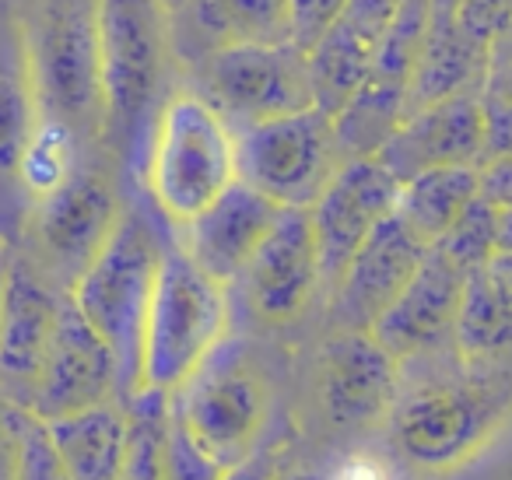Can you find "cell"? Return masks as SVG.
<instances>
[{
	"label": "cell",
	"instance_id": "25",
	"mask_svg": "<svg viewBox=\"0 0 512 480\" xmlns=\"http://www.w3.org/2000/svg\"><path fill=\"white\" fill-rule=\"evenodd\" d=\"M404 120H407V88L379 78L365 81L344 102L341 113L330 116L344 162H351V158H376Z\"/></svg>",
	"mask_w": 512,
	"mask_h": 480
},
{
	"label": "cell",
	"instance_id": "9",
	"mask_svg": "<svg viewBox=\"0 0 512 480\" xmlns=\"http://www.w3.org/2000/svg\"><path fill=\"white\" fill-rule=\"evenodd\" d=\"M120 214L123 207L113 183L102 172L78 165L57 190L32 204L29 260L46 281H53L60 291H71L106 246Z\"/></svg>",
	"mask_w": 512,
	"mask_h": 480
},
{
	"label": "cell",
	"instance_id": "14",
	"mask_svg": "<svg viewBox=\"0 0 512 480\" xmlns=\"http://www.w3.org/2000/svg\"><path fill=\"white\" fill-rule=\"evenodd\" d=\"M239 284L249 309L271 326H285L306 312L313 295L323 288L320 246L309 211L285 207L278 214L267 239L242 270Z\"/></svg>",
	"mask_w": 512,
	"mask_h": 480
},
{
	"label": "cell",
	"instance_id": "26",
	"mask_svg": "<svg viewBox=\"0 0 512 480\" xmlns=\"http://www.w3.org/2000/svg\"><path fill=\"white\" fill-rule=\"evenodd\" d=\"M190 11L214 50L292 43V0H190Z\"/></svg>",
	"mask_w": 512,
	"mask_h": 480
},
{
	"label": "cell",
	"instance_id": "13",
	"mask_svg": "<svg viewBox=\"0 0 512 480\" xmlns=\"http://www.w3.org/2000/svg\"><path fill=\"white\" fill-rule=\"evenodd\" d=\"M64 295L29 256H8L0 291V393L22 410H29L36 393Z\"/></svg>",
	"mask_w": 512,
	"mask_h": 480
},
{
	"label": "cell",
	"instance_id": "23",
	"mask_svg": "<svg viewBox=\"0 0 512 480\" xmlns=\"http://www.w3.org/2000/svg\"><path fill=\"white\" fill-rule=\"evenodd\" d=\"M477 197H481V169H474V165L432 169L400 183L397 211L393 214L425 246H435Z\"/></svg>",
	"mask_w": 512,
	"mask_h": 480
},
{
	"label": "cell",
	"instance_id": "10",
	"mask_svg": "<svg viewBox=\"0 0 512 480\" xmlns=\"http://www.w3.org/2000/svg\"><path fill=\"white\" fill-rule=\"evenodd\" d=\"M204 99L232 130L313 109L306 53L299 46H221L207 53Z\"/></svg>",
	"mask_w": 512,
	"mask_h": 480
},
{
	"label": "cell",
	"instance_id": "44",
	"mask_svg": "<svg viewBox=\"0 0 512 480\" xmlns=\"http://www.w3.org/2000/svg\"><path fill=\"white\" fill-rule=\"evenodd\" d=\"M0 291H4V274H0Z\"/></svg>",
	"mask_w": 512,
	"mask_h": 480
},
{
	"label": "cell",
	"instance_id": "17",
	"mask_svg": "<svg viewBox=\"0 0 512 480\" xmlns=\"http://www.w3.org/2000/svg\"><path fill=\"white\" fill-rule=\"evenodd\" d=\"M428 249L432 246H425L397 214H390L351 256L341 281L330 288L334 295L330 312H334L337 330L369 333L400 298V291L411 284Z\"/></svg>",
	"mask_w": 512,
	"mask_h": 480
},
{
	"label": "cell",
	"instance_id": "38",
	"mask_svg": "<svg viewBox=\"0 0 512 480\" xmlns=\"http://www.w3.org/2000/svg\"><path fill=\"white\" fill-rule=\"evenodd\" d=\"M481 200L495 211L512 207V158H491L481 165Z\"/></svg>",
	"mask_w": 512,
	"mask_h": 480
},
{
	"label": "cell",
	"instance_id": "2",
	"mask_svg": "<svg viewBox=\"0 0 512 480\" xmlns=\"http://www.w3.org/2000/svg\"><path fill=\"white\" fill-rule=\"evenodd\" d=\"M228 337V291L204 274L179 242L162 246L155 288L141 333L137 393L155 389L172 396Z\"/></svg>",
	"mask_w": 512,
	"mask_h": 480
},
{
	"label": "cell",
	"instance_id": "29",
	"mask_svg": "<svg viewBox=\"0 0 512 480\" xmlns=\"http://www.w3.org/2000/svg\"><path fill=\"white\" fill-rule=\"evenodd\" d=\"M495 225H498V211L488 200L477 197L474 204L460 214V221L435 242V249H439L442 256H449L456 267L474 274V270H481L484 263L495 256Z\"/></svg>",
	"mask_w": 512,
	"mask_h": 480
},
{
	"label": "cell",
	"instance_id": "18",
	"mask_svg": "<svg viewBox=\"0 0 512 480\" xmlns=\"http://www.w3.org/2000/svg\"><path fill=\"white\" fill-rule=\"evenodd\" d=\"M467 277V270L456 267L449 256H442L432 246L421 260L418 274L411 277V284L400 291V298L383 312V319L369 333L400 365L435 351L446 340H453Z\"/></svg>",
	"mask_w": 512,
	"mask_h": 480
},
{
	"label": "cell",
	"instance_id": "4",
	"mask_svg": "<svg viewBox=\"0 0 512 480\" xmlns=\"http://www.w3.org/2000/svg\"><path fill=\"white\" fill-rule=\"evenodd\" d=\"M95 43L102 137L123 155L134 148L165 74L169 22L162 0H95Z\"/></svg>",
	"mask_w": 512,
	"mask_h": 480
},
{
	"label": "cell",
	"instance_id": "42",
	"mask_svg": "<svg viewBox=\"0 0 512 480\" xmlns=\"http://www.w3.org/2000/svg\"><path fill=\"white\" fill-rule=\"evenodd\" d=\"M281 480H320V477H316L313 470H295V473H285Z\"/></svg>",
	"mask_w": 512,
	"mask_h": 480
},
{
	"label": "cell",
	"instance_id": "24",
	"mask_svg": "<svg viewBox=\"0 0 512 480\" xmlns=\"http://www.w3.org/2000/svg\"><path fill=\"white\" fill-rule=\"evenodd\" d=\"M36 123L39 109L25 36L0 29V183H18V169L36 134Z\"/></svg>",
	"mask_w": 512,
	"mask_h": 480
},
{
	"label": "cell",
	"instance_id": "11",
	"mask_svg": "<svg viewBox=\"0 0 512 480\" xmlns=\"http://www.w3.org/2000/svg\"><path fill=\"white\" fill-rule=\"evenodd\" d=\"M116 400H123V393L113 351L81 316L71 295H64L29 414L43 424H53Z\"/></svg>",
	"mask_w": 512,
	"mask_h": 480
},
{
	"label": "cell",
	"instance_id": "33",
	"mask_svg": "<svg viewBox=\"0 0 512 480\" xmlns=\"http://www.w3.org/2000/svg\"><path fill=\"white\" fill-rule=\"evenodd\" d=\"M18 480H67L60 470V459L46 435V424L29 414L25 421V442H22V466H18Z\"/></svg>",
	"mask_w": 512,
	"mask_h": 480
},
{
	"label": "cell",
	"instance_id": "34",
	"mask_svg": "<svg viewBox=\"0 0 512 480\" xmlns=\"http://www.w3.org/2000/svg\"><path fill=\"white\" fill-rule=\"evenodd\" d=\"M25 421H29V410H22L0 393V480H18Z\"/></svg>",
	"mask_w": 512,
	"mask_h": 480
},
{
	"label": "cell",
	"instance_id": "45",
	"mask_svg": "<svg viewBox=\"0 0 512 480\" xmlns=\"http://www.w3.org/2000/svg\"><path fill=\"white\" fill-rule=\"evenodd\" d=\"M418 4H432V0H418Z\"/></svg>",
	"mask_w": 512,
	"mask_h": 480
},
{
	"label": "cell",
	"instance_id": "20",
	"mask_svg": "<svg viewBox=\"0 0 512 480\" xmlns=\"http://www.w3.org/2000/svg\"><path fill=\"white\" fill-rule=\"evenodd\" d=\"M281 207L271 204L253 186L235 179L207 211H200L190 225H183L179 249L204 270L211 281L228 288L239 281L246 263L267 239V232L278 221Z\"/></svg>",
	"mask_w": 512,
	"mask_h": 480
},
{
	"label": "cell",
	"instance_id": "37",
	"mask_svg": "<svg viewBox=\"0 0 512 480\" xmlns=\"http://www.w3.org/2000/svg\"><path fill=\"white\" fill-rule=\"evenodd\" d=\"M281 477H285V473H281V452L274 449V445L260 442L242 463L228 466L221 480H281Z\"/></svg>",
	"mask_w": 512,
	"mask_h": 480
},
{
	"label": "cell",
	"instance_id": "12",
	"mask_svg": "<svg viewBox=\"0 0 512 480\" xmlns=\"http://www.w3.org/2000/svg\"><path fill=\"white\" fill-rule=\"evenodd\" d=\"M400 183L376 158H351L337 169L330 186L309 207L316 246H320L323 288H334L348 270L351 256L372 232L397 211Z\"/></svg>",
	"mask_w": 512,
	"mask_h": 480
},
{
	"label": "cell",
	"instance_id": "5",
	"mask_svg": "<svg viewBox=\"0 0 512 480\" xmlns=\"http://www.w3.org/2000/svg\"><path fill=\"white\" fill-rule=\"evenodd\" d=\"M39 120H50L78 137L102 134L99 43H95V0H57L25 36Z\"/></svg>",
	"mask_w": 512,
	"mask_h": 480
},
{
	"label": "cell",
	"instance_id": "6",
	"mask_svg": "<svg viewBox=\"0 0 512 480\" xmlns=\"http://www.w3.org/2000/svg\"><path fill=\"white\" fill-rule=\"evenodd\" d=\"M509 386L488 382H432L400 393L390 410V438L407 463L421 470H453L474 459L509 410Z\"/></svg>",
	"mask_w": 512,
	"mask_h": 480
},
{
	"label": "cell",
	"instance_id": "22",
	"mask_svg": "<svg viewBox=\"0 0 512 480\" xmlns=\"http://www.w3.org/2000/svg\"><path fill=\"white\" fill-rule=\"evenodd\" d=\"M50 445L67 480H120L127 452V414L120 403H102L85 414L46 424Z\"/></svg>",
	"mask_w": 512,
	"mask_h": 480
},
{
	"label": "cell",
	"instance_id": "36",
	"mask_svg": "<svg viewBox=\"0 0 512 480\" xmlns=\"http://www.w3.org/2000/svg\"><path fill=\"white\" fill-rule=\"evenodd\" d=\"M323 480H400V473L393 470L383 456H372V452H351V456H344Z\"/></svg>",
	"mask_w": 512,
	"mask_h": 480
},
{
	"label": "cell",
	"instance_id": "40",
	"mask_svg": "<svg viewBox=\"0 0 512 480\" xmlns=\"http://www.w3.org/2000/svg\"><path fill=\"white\" fill-rule=\"evenodd\" d=\"M495 253H512V207L498 211L495 225Z\"/></svg>",
	"mask_w": 512,
	"mask_h": 480
},
{
	"label": "cell",
	"instance_id": "16",
	"mask_svg": "<svg viewBox=\"0 0 512 480\" xmlns=\"http://www.w3.org/2000/svg\"><path fill=\"white\" fill-rule=\"evenodd\" d=\"M484 106L481 92L453 95V99L432 102L414 109L400 130L383 144L376 162L390 172L397 183L421 176L432 169H456V165H484Z\"/></svg>",
	"mask_w": 512,
	"mask_h": 480
},
{
	"label": "cell",
	"instance_id": "41",
	"mask_svg": "<svg viewBox=\"0 0 512 480\" xmlns=\"http://www.w3.org/2000/svg\"><path fill=\"white\" fill-rule=\"evenodd\" d=\"M505 60H512V25L495 39V46L488 53V64H505Z\"/></svg>",
	"mask_w": 512,
	"mask_h": 480
},
{
	"label": "cell",
	"instance_id": "19",
	"mask_svg": "<svg viewBox=\"0 0 512 480\" xmlns=\"http://www.w3.org/2000/svg\"><path fill=\"white\" fill-rule=\"evenodd\" d=\"M397 0H351L344 15L320 36L306 53L313 106L327 116H337L344 102L372 78L376 53L393 22Z\"/></svg>",
	"mask_w": 512,
	"mask_h": 480
},
{
	"label": "cell",
	"instance_id": "7",
	"mask_svg": "<svg viewBox=\"0 0 512 480\" xmlns=\"http://www.w3.org/2000/svg\"><path fill=\"white\" fill-rule=\"evenodd\" d=\"M341 165L334 123L316 106L235 130L239 183L253 186L281 211H309Z\"/></svg>",
	"mask_w": 512,
	"mask_h": 480
},
{
	"label": "cell",
	"instance_id": "15",
	"mask_svg": "<svg viewBox=\"0 0 512 480\" xmlns=\"http://www.w3.org/2000/svg\"><path fill=\"white\" fill-rule=\"evenodd\" d=\"M400 396V361L372 333L337 330L320 351V403L344 431L386 421Z\"/></svg>",
	"mask_w": 512,
	"mask_h": 480
},
{
	"label": "cell",
	"instance_id": "27",
	"mask_svg": "<svg viewBox=\"0 0 512 480\" xmlns=\"http://www.w3.org/2000/svg\"><path fill=\"white\" fill-rule=\"evenodd\" d=\"M453 347L467 365H488L512 354V305L491 288L484 270H474L463 288Z\"/></svg>",
	"mask_w": 512,
	"mask_h": 480
},
{
	"label": "cell",
	"instance_id": "35",
	"mask_svg": "<svg viewBox=\"0 0 512 480\" xmlns=\"http://www.w3.org/2000/svg\"><path fill=\"white\" fill-rule=\"evenodd\" d=\"M484 127H488V137H484V162L491 158H512V102L502 99H484Z\"/></svg>",
	"mask_w": 512,
	"mask_h": 480
},
{
	"label": "cell",
	"instance_id": "3",
	"mask_svg": "<svg viewBox=\"0 0 512 480\" xmlns=\"http://www.w3.org/2000/svg\"><path fill=\"white\" fill-rule=\"evenodd\" d=\"M162 242L148 218L123 211L113 235L99 249L85 274L67 291L92 330L109 344L120 368L123 400L137 393V365H141V333L148 316L151 288H155Z\"/></svg>",
	"mask_w": 512,
	"mask_h": 480
},
{
	"label": "cell",
	"instance_id": "28",
	"mask_svg": "<svg viewBox=\"0 0 512 480\" xmlns=\"http://www.w3.org/2000/svg\"><path fill=\"white\" fill-rule=\"evenodd\" d=\"M127 414V452H123L120 480H165V424H169V396L141 389L123 400Z\"/></svg>",
	"mask_w": 512,
	"mask_h": 480
},
{
	"label": "cell",
	"instance_id": "31",
	"mask_svg": "<svg viewBox=\"0 0 512 480\" xmlns=\"http://www.w3.org/2000/svg\"><path fill=\"white\" fill-rule=\"evenodd\" d=\"M453 22L470 43L491 53L495 39L512 25V0H456Z\"/></svg>",
	"mask_w": 512,
	"mask_h": 480
},
{
	"label": "cell",
	"instance_id": "32",
	"mask_svg": "<svg viewBox=\"0 0 512 480\" xmlns=\"http://www.w3.org/2000/svg\"><path fill=\"white\" fill-rule=\"evenodd\" d=\"M351 0H292V46L309 53Z\"/></svg>",
	"mask_w": 512,
	"mask_h": 480
},
{
	"label": "cell",
	"instance_id": "8",
	"mask_svg": "<svg viewBox=\"0 0 512 480\" xmlns=\"http://www.w3.org/2000/svg\"><path fill=\"white\" fill-rule=\"evenodd\" d=\"M235 347L239 344H221L204 368L169 396L172 414L193 442L225 470L264 442L267 424V386Z\"/></svg>",
	"mask_w": 512,
	"mask_h": 480
},
{
	"label": "cell",
	"instance_id": "21",
	"mask_svg": "<svg viewBox=\"0 0 512 480\" xmlns=\"http://www.w3.org/2000/svg\"><path fill=\"white\" fill-rule=\"evenodd\" d=\"M488 78V50L470 43L453 15H428L425 46L407 88V116L453 95L481 92Z\"/></svg>",
	"mask_w": 512,
	"mask_h": 480
},
{
	"label": "cell",
	"instance_id": "30",
	"mask_svg": "<svg viewBox=\"0 0 512 480\" xmlns=\"http://www.w3.org/2000/svg\"><path fill=\"white\" fill-rule=\"evenodd\" d=\"M221 477H225V466L193 442L190 431L172 414V403H169V424H165V480H221Z\"/></svg>",
	"mask_w": 512,
	"mask_h": 480
},
{
	"label": "cell",
	"instance_id": "39",
	"mask_svg": "<svg viewBox=\"0 0 512 480\" xmlns=\"http://www.w3.org/2000/svg\"><path fill=\"white\" fill-rule=\"evenodd\" d=\"M484 277L491 281V288L512 305V253H495L488 263H484Z\"/></svg>",
	"mask_w": 512,
	"mask_h": 480
},
{
	"label": "cell",
	"instance_id": "1",
	"mask_svg": "<svg viewBox=\"0 0 512 480\" xmlns=\"http://www.w3.org/2000/svg\"><path fill=\"white\" fill-rule=\"evenodd\" d=\"M239 179L235 130L200 92H172L158 106L144 155V190L165 221L190 225Z\"/></svg>",
	"mask_w": 512,
	"mask_h": 480
},
{
	"label": "cell",
	"instance_id": "43",
	"mask_svg": "<svg viewBox=\"0 0 512 480\" xmlns=\"http://www.w3.org/2000/svg\"><path fill=\"white\" fill-rule=\"evenodd\" d=\"M8 270V253H4V242H0V274Z\"/></svg>",
	"mask_w": 512,
	"mask_h": 480
}]
</instances>
